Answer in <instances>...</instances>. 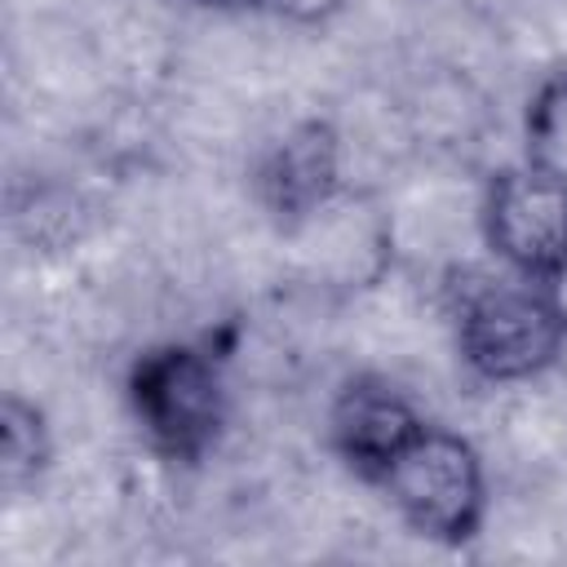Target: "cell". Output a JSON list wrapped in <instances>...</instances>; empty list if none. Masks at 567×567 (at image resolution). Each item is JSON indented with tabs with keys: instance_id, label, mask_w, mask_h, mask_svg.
Returning <instances> with one entry per match:
<instances>
[{
	"instance_id": "1",
	"label": "cell",
	"mask_w": 567,
	"mask_h": 567,
	"mask_svg": "<svg viewBox=\"0 0 567 567\" xmlns=\"http://www.w3.org/2000/svg\"><path fill=\"white\" fill-rule=\"evenodd\" d=\"M456 350L478 381L518 385L558 363L567 350V332L545 297L523 275H483L456 288L452 301Z\"/></svg>"
},
{
	"instance_id": "2",
	"label": "cell",
	"mask_w": 567,
	"mask_h": 567,
	"mask_svg": "<svg viewBox=\"0 0 567 567\" xmlns=\"http://www.w3.org/2000/svg\"><path fill=\"white\" fill-rule=\"evenodd\" d=\"M399 518L430 540H470L487 514V474L474 443L447 425H421L377 478Z\"/></svg>"
},
{
	"instance_id": "3",
	"label": "cell",
	"mask_w": 567,
	"mask_h": 567,
	"mask_svg": "<svg viewBox=\"0 0 567 567\" xmlns=\"http://www.w3.org/2000/svg\"><path fill=\"white\" fill-rule=\"evenodd\" d=\"M128 403L155 452L173 461H199L226 425L221 359L190 341L155 346L133 363Z\"/></svg>"
},
{
	"instance_id": "4",
	"label": "cell",
	"mask_w": 567,
	"mask_h": 567,
	"mask_svg": "<svg viewBox=\"0 0 567 567\" xmlns=\"http://www.w3.org/2000/svg\"><path fill=\"white\" fill-rule=\"evenodd\" d=\"M478 235L505 270L540 284L567 261V186L532 164L492 173L478 199Z\"/></svg>"
},
{
	"instance_id": "5",
	"label": "cell",
	"mask_w": 567,
	"mask_h": 567,
	"mask_svg": "<svg viewBox=\"0 0 567 567\" xmlns=\"http://www.w3.org/2000/svg\"><path fill=\"white\" fill-rule=\"evenodd\" d=\"M284 235L297 239L306 270L332 288L377 284L394 252L390 217L368 195H359L350 186L341 195H332L323 208H315L310 217H301L297 226H288Z\"/></svg>"
},
{
	"instance_id": "6",
	"label": "cell",
	"mask_w": 567,
	"mask_h": 567,
	"mask_svg": "<svg viewBox=\"0 0 567 567\" xmlns=\"http://www.w3.org/2000/svg\"><path fill=\"white\" fill-rule=\"evenodd\" d=\"M346 190V142L328 120L292 124L257 168V195L288 230Z\"/></svg>"
},
{
	"instance_id": "7",
	"label": "cell",
	"mask_w": 567,
	"mask_h": 567,
	"mask_svg": "<svg viewBox=\"0 0 567 567\" xmlns=\"http://www.w3.org/2000/svg\"><path fill=\"white\" fill-rule=\"evenodd\" d=\"M416 403L390 385L385 377H354L337 390L328 408V439L341 452L346 465H354L363 478H381V470L399 456V447L421 430Z\"/></svg>"
},
{
	"instance_id": "8",
	"label": "cell",
	"mask_w": 567,
	"mask_h": 567,
	"mask_svg": "<svg viewBox=\"0 0 567 567\" xmlns=\"http://www.w3.org/2000/svg\"><path fill=\"white\" fill-rule=\"evenodd\" d=\"M523 164L567 186V71L536 84L523 115Z\"/></svg>"
},
{
	"instance_id": "9",
	"label": "cell",
	"mask_w": 567,
	"mask_h": 567,
	"mask_svg": "<svg viewBox=\"0 0 567 567\" xmlns=\"http://www.w3.org/2000/svg\"><path fill=\"white\" fill-rule=\"evenodd\" d=\"M49 465V425L35 403L22 394H9L0 408V478L9 492L27 487L40 478Z\"/></svg>"
},
{
	"instance_id": "10",
	"label": "cell",
	"mask_w": 567,
	"mask_h": 567,
	"mask_svg": "<svg viewBox=\"0 0 567 567\" xmlns=\"http://www.w3.org/2000/svg\"><path fill=\"white\" fill-rule=\"evenodd\" d=\"M257 4H266L275 18L297 22V27H323L328 18L346 9V0H257Z\"/></svg>"
},
{
	"instance_id": "11",
	"label": "cell",
	"mask_w": 567,
	"mask_h": 567,
	"mask_svg": "<svg viewBox=\"0 0 567 567\" xmlns=\"http://www.w3.org/2000/svg\"><path fill=\"white\" fill-rule=\"evenodd\" d=\"M540 288H545V297H549V306H554V315H558V323H563V332H567V261H563L554 275H545Z\"/></svg>"
},
{
	"instance_id": "12",
	"label": "cell",
	"mask_w": 567,
	"mask_h": 567,
	"mask_svg": "<svg viewBox=\"0 0 567 567\" xmlns=\"http://www.w3.org/2000/svg\"><path fill=\"white\" fill-rule=\"evenodd\" d=\"M199 4H235V0H199Z\"/></svg>"
}]
</instances>
